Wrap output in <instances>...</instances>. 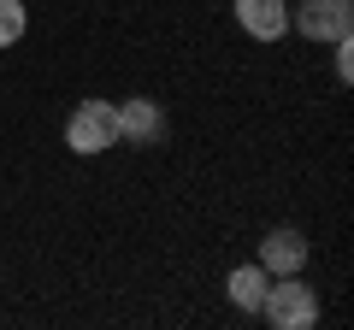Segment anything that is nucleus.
<instances>
[{
	"label": "nucleus",
	"mask_w": 354,
	"mask_h": 330,
	"mask_svg": "<svg viewBox=\"0 0 354 330\" xmlns=\"http://www.w3.org/2000/svg\"><path fill=\"white\" fill-rule=\"evenodd\" d=\"M260 318L272 330H313L319 324V289L313 283H301V271H290V278H272L260 295Z\"/></svg>",
	"instance_id": "1"
},
{
	"label": "nucleus",
	"mask_w": 354,
	"mask_h": 330,
	"mask_svg": "<svg viewBox=\"0 0 354 330\" xmlns=\"http://www.w3.org/2000/svg\"><path fill=\"white\" fill-rule=\"evenodd\" d=\"M65 148L83 159H101L106 148H118V106L113 101H83L65 118Z\"/></svg>",
	"instance_id": "2"
},
{
	"label": "nucleus",
	"mask_w": 354,
	"mask_h": 330,
	"mask_svg": "<svg viewBox=\"0 0 354 330\" xmlns=\"http://www.w3.org/2000/svg\"><path fill=\"white\" fill-rule=\"evenodd\" d=\"M290 30L330 48V41L354 36V0H301V6H290Z\"/></svg>",
	"instance_id": "3"
},
{
	"label": "nucleus",
	"mask_w": 354,
	"mask_h": 330,
	"mask_svg": "<svg viewBox=\"0 0 354 330\" xmlns=\"http://www.w3.org/2000/svg\"><path fill=\"white\" fill-rule=\"evenodd\" d=\"M165 130H171V118H165L160 101H148V95L118 101V142H130V148H160Z\"/></svg>",
	"instance_id": "4"
},
{
	"label": "nucleus",
	"mask_w": 354,
	"mask_h": 330,
	"mask_svg": "<svg viewBox=\"0 0 354 330\" xmlns=\"http://www.w3.org/2000/svg\"><path fill=\"white\" fill-rule=\"evenodd\" d=\"M307 254H313V248H307V236H301L295 224H272V230L260 236V266L272 271V278H290V271H301Z\"/></svg>",
	"instance_id": "5"
},
{
	"label": "nucleus",
	"mask_w": 354,
	"mask_h": 330,
	"mask_svg": "<svg viewBox=\"0 0 354 330\" xmlns=\"http://www.w3.org/2000/svg\"><path fill=\"white\" fill-rule=\"evenodd\" d=\"M236 12V24H242V36H254V41H283L290 36V0H236L230 6Z\"/></svg>",
	"instance_id": "6"
},
{
	"label": "nucleus",
	"mask_w": 354,
	"mask_h": 330,
	"mask_svg": "<svg viewBox=\"0 0 354 330\" xmlns=\"http://www.w3.org/2000/svg\"><path fill=\"white\" fill-rule=\"evenodd\" d=\"M266 283H272V271H266L260 260H248V266H236V271L225 278V295H230V307H242V313H260Z\"/></svg>",
	"instance_id": "7"
},
{
	"label": "nucleus",
	"mask_w": 354,
	"mask_h": 330,
	"mask_svg": "<svg viewBox=\"0 0 354 330\" xmlns=\"http://www.w3.org/2000/svg\"><path fill=\"white\" fill-rule=\"evenodd\" d=\"M30 30V6L24 0H0V48H18Z\"/></svg>",
	"instance_id": "8"
},
{
	"label": "nucleus",
	"mask_w": 354,
	"mask_h": 330,
	"mask_svg": "<svg viewBox=\"0 0 354 330\" xmlns=\"http://www.w3.org/2000/svg\"><path fill=\"white\" fill-rule=\"evenodd\" d=\"M330 71H337V83H348V77H354V36L330 41Z\"/></svg>",
	"instance_id": "9"
}]
</instances>
